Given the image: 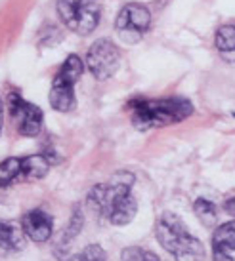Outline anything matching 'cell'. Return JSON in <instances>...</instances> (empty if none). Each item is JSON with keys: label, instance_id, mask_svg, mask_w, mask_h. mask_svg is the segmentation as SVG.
Listing matches in <instances>:
<instances>
[{"label": "cell", "instance_id": "30bf717a", "mask_svg": "<svg viewBox=\"0 0 235 261\" xmlns=\"http://www.w3.org/2000/svg\"><path fill=\"white\" fill-rule=\"evenodd\" d=\"M21 229L33 242L42 244V242L50 240L52 232H54V219L44 210H31L23 216Z\"/></svg>", "mask_w": 235, "mask_h": 261}, {"label": "cell", "instance_id": "3957f363", "mask_svg": "<svg viewBox=\"0 0 235 261\" xmlns=\"http://www.w3.org/2000/svg\"><path fill=\"white\" fill-rule=\"evenodd\" d=\"M155 239L176 261H205V246L191 234L184 219L172 212H162L159 216Z\"/></svg>", "mask_w": 235, "mask_h": 261}, {"label": "cell", "instance_id": "ffe728a7", "mask_svg": "<svg viewBox=\"0 0 235 261\" xmlns=\"http://www.w3.org/2000/svg\"><path fill=\"white\" fill-rule=\"evenodd\" d=\"M233 116H235V113H233Z\"/></svg>", "mask_w": 235, "mask_h": 261}, {"label": "cell", "instance_id": "7c38bea8", "mask_svg": "<svg viewBox=\"0 0 235 261\" xmlns=\"http://www.w3.org/2000/svg\"><path fill=\"white\" fill-rule=\"evenodd\" d=\"M0 248L6 252H17L23 248L21 232L15 229L12 223L0 219Z\"/></svg>", "mask_w": 235, "mask_h": 261}, {"label": "cell", "instance_id": "ac0fdd59", "mask_svg": "<svg viewBox=\"0 0 235 261\" xmlns=\"http://www.w3.org/2000/svg\"><path fill=\"white\" fill-rule=\"evenodd\" d=\"M222 208H224V212H226V214H229L231 218H235V196L228 198V200L224 202V206H222Z\"/></svg>", "mask_w": 235, "mask_h": 261}, {"label": "cell", "instance_id": "7a4b0ae2", "mask_svg": "<svg viewBox=\"0 0 235 261\" xmlns=\"http://www.w3.org/2000/svg\"><path fill=\"white\" fill-rule=\"evenodd\" d=\"M126 107L132 113V126L140 132L180 124L193 115V103L185 97H162V99L136 97Z\"/></svg>", "mask_w": 235, "mask_h": 261}, {"label": "cell", "instance_id": "8fae6325", "mask_svg": "<svg viewBox=\"0 0 235 261\" xmlns=\"http://www.w3.org/2000/svg\"><path fill=\"white\" fill-rule=\"evenodd\" d=\"M235 252V219L218 225L213 232V261H233Z\"/></svg>", "mask_w": 235, "mask_h": 261}, {"label": "cell", "instance_id": "52a82bcc", "mask_svg": "<svg viewBox=\"0 0 235 261\" xmlns=\"http://www.w3.org/2000/svg\"><path fill=\"white\" fill-rule=\"evenodd\" d=\"M149 27H151V12L147 6L138 2L123 6L115 19V33L125 44L140 42Z\"/></svg>", "mask_w": 235, "mask_h": 261}, {"label": "cell", "instance_id": "5b68a950", "mask_svg": "<svg viewBox=\"0 0 235 261\" xmlns=\"http://www.w3.org/2000/svg\"><path fill=\"white\" fill-rule=\"evenodd\" d=\"M84 63L79 56H67L63 65L59 67V71L54 76L50 88V105L54 111L59 113H71L77 107V97H75V84L79 82Z\"/></svg>", "mask_w": 235, "mask_h": 261}, {"label": "cell", "instance_id": "ba28073f", "mask_svg": "<svg viewBox=\"0 0 235 261\" xmlns=\"http://www.w3.org/2000/svg\"><path fill=\"white\" fill-rule=\"evenodd\" d=\"M121 50L109 38H100L90 46L86 54V67L96 80H107L119 71Z\"/></svg>", "mask_w": 235, "mask_h": 261}, {"label": "cell", "instance_id": "d6986e66", "mask_svg": "<svg viewBox=\"0 0 235 261\" xmlns=\"http://www.w3.org/2000/svg\"><path fill=\"white\" fill-rule=\"evenodd\" d=\"M2 124H4V103L0 99V132H2Z\"/></svg>", "mask_w": 235, "mask_h": 261}, {"label": "cell", "instance_id": "4fadbf2b", "mask_svg": "<svg viewBox=\"0 0 235 261\" xmlns=\"http://www.w3.org/2000/svg\"><path fill=\"white\" fill-rule=\"evenodd\" d=\"M193 212H195V216H197L199 221L205 225V227H213L216 223V219H218V208H216V204L206 200V198H197L193 202Z\"/></svg>", "mask_w": 235, "mask_h": 261}, {"label": "cell", "instance_id": "e0dca14e", "mask_svg": "<svg viewBox=\"0 0 235 261\" xmlns=\"http://www.w3.org/2000/svg\"><path fill=\"white\" fill-rule=\"evenodd\" d=\"M69 261H107V252L100 244H88Z\"/></svg>", "mask_w": 235, "mask_h": 261}, {"label": "cell", "instance_id": "2e32d148", "mask_svg": "<svg viewBox=\"0 0 235 261\" xmlns=\"http://www.w3.org/2000/svg\"><path fill=\"white\" fill-rule=\"evenodd\" d=\"M121 261H161V259L151 250H146V248H140V246H128L121 252Z\"/></svg>", "mask_w": 235, "mask_h": 261}, {"label": "cell", "instance_id": "9c48e42d", "mask_svg": "<svg viewBox=\"0 0 235 261\" xmlns=\"http://www.w3.org/2000/svg\"><path fill=\"white\" fill-rule=\"evenodd\" d=\"M8 103H10V115L14 118L17 132L23 138H37L42 130V120H44V113L40 111V107L31 101H25L17 92H10Z\"/></svg>", "mask_w": 235, "mask_h": 261}, {"label": "cell", "instance_id": "8992f818", "mask_svg": "<svg viewBox=\"0 0 235 261\" xmlns=\"http://www.w3.org/2000/svg\"><path fill=\"white\" fill-rule=\"evenodd\" d=\"M50 170V159L46 154L10 156L0 162V191L15 183L38 181Z\"/></svg>", "mask_w": 235, "mask_h": 261}, {"label": "cell", "instance_id": "9a60e30c", "mask_svg": "<svg viewBox=\"0 0 235 261\" xmlns=\"http://www.w3.org/2000/svg\"><path fill=\"white\" fill-rule=\"evenodd\" d=\"M82 223H84V216H82V210L81 206H75L73 210V216H71V221L67 225V231L63 234V240H61V248H67L69 246V242L81 232L82 229Z\"/></svg>", "mask_w": 235, "mask_h": 261}, {"label": "cell", "instance_id": "5bb4252c", "mask_svg": "<svg viewBox=\"0 0 235 261\" xmlns=\"http://www.w3.org/2000/svg\"><path fill=\"white\" fill-rule=\"evenodd\" d=\"M214 44H216V48H218L222 54L235 51V25H233V23L222 25L220 29L216 31Z\"/></svg>", "mask_w": 235, "mask_h": 261}, {"label": "cell", "instance_id": "277c9868", "mask_svg": "<svg viewBox=\"0 0 235 261\" xmlns=\"http://www.w3.org/2000/svg\"><path fill=\"white\" fill-rule=\"evenodd\" d=\"M103 0H56V10L61 23L69 31L86 37L102 19Z\"/></svg>", "mask_w": 235, "mask_h": 261}, {"label": "cell", "instance_id": "6da1fadb", "mask_svg": "<svg viewBox=\"0 0 235 261\" xmlns=\"http://www.w3.org/2000/svg\"><path fill=\"white\" fill-rule=\"evenodd\" d=\"M134 181L132 172H117L105 183L94 185L86 196L88 208L111 225H128L138 214V200L132 195Z\"/></svg>", "mask_w": 235, "mask_h": 261}]
</instances>
